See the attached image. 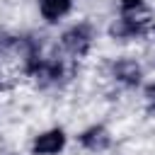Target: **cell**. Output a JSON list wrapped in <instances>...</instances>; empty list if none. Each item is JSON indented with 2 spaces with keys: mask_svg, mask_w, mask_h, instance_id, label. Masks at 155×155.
I'll return each instance as SVG.
<instances>
[{
  "mask_svg": "<svg viewBox=\"0 0 155 155\" xmlns=\"http://www.w3.org/2000/svg\"><path fill=\"white\" fill-rule=\"evenodd\" d=\"M104 36L114 44H140L145 39H153V22L148 15H114L104 24Z\"/></svg>",
  "mask_w": 155,
  "mask_h": 155,
  "instance_id": "cell-3",
  "label": "cell"
},
{
  "mask_svg": "<svg viewBox=\"0 0 155 155\" xmlns=\"http://www.w3.org/2000/svg\"><path fill=\"white\" fill-rule=\"evenodd\" d=\"M116 15H148L150 0H114Z\"/></svg>",
  "mask_w": 155,
  "mask_h": 155,
  "instance_id": "cell-8",
  "label": "cell"
},
{
  "mask_svg": "<svg viewBox=\"0 0 155 155\" xmlns=\"http://www.w3.org/2000/svg\"><path fill=\"white\" fill-rule=\"evenodd\" d=\"M99 34H102V29H99V24L94 19H90V17L70 19L51 39L53 41V51L61 53L63 58L73 61V63H82L94 53Z\"/></svg>",
  "mask_w": 155,
  "mask_h": 155,
  "instance_id": "cell-1",
  "label": "cell"
},
{
  "mask_svg": "<svg viewBox=\"0 0 155 155\" xmlns=\"http://www.w3.org/2000/svg\"><path fill=\"white\" fill-rule=\"evenodd\" d=\"M15 46H17V29L0 27V63L15 61Z\"/></svg>",
  "mask_w": 155,
  "mask_h": 155,
  "instance_id": "cell-7",
  "label": "cell"
},
{
  "mask_svg": "<svg viewBox=\"0 0 155 155\" xmlns=\"http://www.w3.org/2000/svg\"><path fill=\"white\" fill-rule=\"evenodd\" d=\"M140 99H143V104H155V75L153 78H148L145 82H143V87H140Z\"/></svg>",
  "mask_w": 155,
  "mask_h": 155,
  "instance_id": "cell-9",
  "label": "cell"
},
{
  "mask_svg": "<svg viewBox=\"0 0 155 155\" xmlns=\"http://www.w3.org/2000/svg\"><path fill=\"white\" fill-rule=\"evenodd\" d=\"M104 78L116 92H140L148 80V65L133 53H119L104 63Z\"/></svg>",
  "mask_w": 155,
  "mask_h": 155,
  "instance_id": "cell-2",
  "label": "cell"
},
{
  "mask_svg": "<svg viewBox=\"0 0 155 155\" xmlns=\"http://www.w3.org/2000/svg\"><path fill=\"white\" fill-rule=\"evenodd\" d=\"M78 150L87 153V155H104L114 148V133L104 121H92L87 126H82L75 136H73Z\"/></svg>",
  "mask_w": 155,
  "mask_h": 155,
  "instance_id": "cell-5",
  "label": "cell"
},
{
  "mask_svg": "<svg viewBox=\"0 0 155 155\" xmlns=\"http://www.w3.org/2000/svg\"><path fill=\"white\" fill-rule=\"evenodd\" d=\"M150 22H153V39H155V10L150 12Z\"/></svg>",
  "mask_w": 155,
  "mask_h": 155,
  "instance_id": "cell-10",
  "label": "cell"
},
{
  "mask_svg": "<svg viewBox=\"0 0 155 155\" xmlns=\"http://www.w3.org/2000/svg\"><path fill=\"white\" fill-rule=\"evenodd\" d=\"M78 10V0H34L36 19L46 29H61Z\"/></svg>",
  "mask_w": 155,
  "mask_h": 155,
  "instance_id": "cell-6",
  "label": "cell"
},
{
  "mask_svg": "<svg viewBox=\"0 0 155 155\" xmlns=\"http://www.w3.org/2000/svg\"><path fill=\"white\" fill-rule=\"evenodd\" d=\"M70 140H73V136L68 133L65 126L51 124V126L39 128L29 138L27 153L29 155H65V150L70 148Z\"/></svg>",
  "mask_w": 155,
  "mask_h": 155,
  "instance_id": "cell-4",
  "label": "cell"
}]
</instances>
